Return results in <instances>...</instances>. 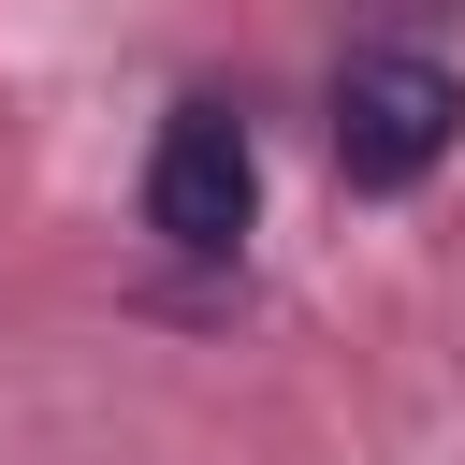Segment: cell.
Wrapping results in <instances>:
<instances>
[{
	"label": "cell",
	"mask_w": 465,
	"mask_h": 465,
	"mask_svg": "<svg viewBox=\"0 0 465 465\" xmlns=\"http://www.w3.org/2000/svg\"><path fill=\"white\" fill-rule=\"evenodd\" d=\"M465 131V73L421 58V44H363L334 73V174L349 189H421Z\"/></svg>",
	"instance_id": "1"
},
{
	"label": "cell",
	"mask_w": 465,
	"mask_h": 465,
	"mask_svg": "<svg viewBox=\"0 0 465 465\" xmlns=\"http://www.w3.org/2000/svg\"><path fill=\"white\" fill-rule=\"evenodd\" d=\"M247 203H262L247 116H232V102H174V116H160V160H145V232L189 247V262H218V247L247 232Z\"/></svg>",
	"instance_id": "2"
}]
</instances>
